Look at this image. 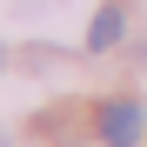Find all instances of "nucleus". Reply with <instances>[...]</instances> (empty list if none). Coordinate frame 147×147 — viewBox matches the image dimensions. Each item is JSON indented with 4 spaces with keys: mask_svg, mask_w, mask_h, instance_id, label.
I'll return each instance as SVG.
<instances>
[{
    "mask_svg": "<svg viewBox=\"0 0 147 147\" xmlns=\"http://www.w3.org/2000/svg\"><path fill=\"white\" fill-rule=\"evenodd\" d=\"M140 127H147L140 100H107V107H100V140H107V147H134Z\"/></svg>",
    "mask_w": 147,
    "mask_h": 147,
    "instance_id": "f257e3e1",
    "label": "nucleus"
},
{
    "mask_svg": "<svg viewBox=\"0 0 147 147\" xmlns=\"http://www.w3.org/2000/svg\"><path fill=\"white\" fill-rule=\"evenodd\" d=\"M120 34H127V13H120V0H107V7L94 13V34H87V47H94V54H107Z\"/></svg>",
    "mask_w": 147,
    "mask_h": 147,
    "instance_id": "f03ea898",
    "label": "nucleus"
}]
</instances>
